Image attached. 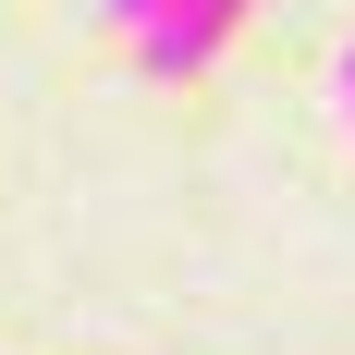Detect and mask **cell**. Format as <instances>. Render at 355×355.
<instances>
[{
  "label": "cell",
  "mask_w": 355,
  "mask_h": 355,
  "mask_svg": "<svg viewBox=\"0 0 355 355\" xmlns=\"http://www.w3.org/2000/svg\"><path fill=\"white\" fill-rule=\"evenodd\" d=\"M233 12H245V0H159V12H147V73H196L220 37H233Z\"/></svg>",
  "instance_id": "6da1fadb"
},
{
  "label": "cell",
  "mask_w": 355,
  "mask_h": 355,
  "mask_svg": "<svg viewBox=\"0 0 355 355\" xmlns=\"http://www.w3.org/2000/svg\"><path fill=\"white\" fill-rule=\"evenodd\" d=\"M147 12H159V0H110V25H147Z\"/></svg>",
  "instance_id": "7a4b0ae2"
},
{
  "label": "cell",
  "mask_w": 355,
  "mask_h": 355,
  "mask_svg": "<svg viewBox=\"0 0 355 355\" xmlns=\"http://www.w3.org/2000/svg\"><path fill=\"white\" fill-rule=\"evenodd\" d=\"M343 98H355V62H343Z\"/></svg>",
  "instance_id": "3957f363"
}]
</instances>
